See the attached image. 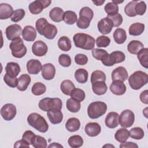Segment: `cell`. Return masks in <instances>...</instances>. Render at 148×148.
<instances>
[{
	"label": "cell",
	"instance_id": "obj_1",
	"mask_svg": "<svg viewBox=\"0 0 148 148\" xmlns=\"http://www.w3.org/2000/svg\"><path fill=\"white\" fill-rule=\"evenodd\" d=\"M75 45L76 47L90 50L95 46V39L90 35L84 33H77L73 37Z\"/></svg>",
	"mask_w": 148,
	"mask_h": 148
},
{
	"label": "cell",
	"instance_id": "obj_2",
	"mask_svg": "<svg viewBox=\"0 0 148 148\" xmlns=\"http://www.w3.org/2000/svg\"><path fill=\"white\" fill-rule=\"evenodd\" d=\"M28 124L38 130V131L45 133L49 129V125L45 119L37 113H32L27 117Z\"/></svg>",
	"mask_w": 148,
	"mask_h": 148
},
{
	"label": "cell",
	"instance_id": "obj_3",
	"mask_svg": "<svg viewBox=\"0 0 148 148\" xmlns=\"http://www.w3.org/2000/svg\"><path fill=\"white\" fill-rule=\"evenodd\" d=\"M148 82V75L143 71H138L133 73L128 78V83L131 88L135 90L141 88Z\"/></svg>",
	"mask_w": 148,
	"mask_h": 148
},
{
	"label": "cell",
	"instance_id": "obj_4",
	"mask_svg": "<svg viewBox=\"0 0 148 148\" xmlns=\"http://www.w3.org/2000/svg\"><path fill=\"white\" fill-rule=\"evenodd\" d=\"M107 108V105L103 102H92L88 106V116L92 119H98L106 113Z\"/></svg>",
	"mask_w": 148,
	"mask_h": 148
},
{
	"label": "cell",
	"instance_id": "obj_5",
	"mask_svg": "<svg viewBox=\"0 0 148 148\" xmlns=\"http://www.w3.org/2000/svg\"><path fill=\"white\" fill-rule=\"evenodd\" d=\"M39 109L44 112H48L52 109L61 110L62 106V100L58 98H45L39 101L38 103Z\"/></svg>",
	"mask_w": 148,
	"mask_h": 148
},
{
	"label": "cell",
	"instance_id": "obj_6",
	"mask_svg": "<svg viewBox=\"0 0 148 148\" xmlns=\"http://www.w3.org/2000/svg\"><path fill=\"white\" fill-rule=\"evenodd\" d=\"M9 48L11 50L12 56L18 58L23 57L27 51V47L20 37H18L12 40L9 45Z\"/></svg>",
	"mask_w": 148,
	"mask_h": 148
},
{
	"label": "cell",
	"instance_id": "obj_7",
	"mask_svg": "<svg viewBox=\"0 0 148 148\" xmlns=\"http://www.w3.org/2000/svg\"><path fill=\"white\" fill-rule=\"evenodd\" d=\"M125 58V56L124 53L120 51H114L109 54L105 60L102 61V62L105 66H111L115 64L123 62Z\"/></svg>",
	"mask_w": 148,
	"mask_h": 148
},
{
	"label": "cell",
	"instance_id": "obj_8",
	"mask_svg": "<svg viewBox=\"0 0 148 148\" xmlns=\"http://www.w3.org/2000/svg\"><path fill=\"white\" fill-rule=\"evenodd\" d=\"M135 121V114L134 112L129 109L123 110L119 117V123L123 128L131 127Z\"/></svg>",
	"mask_w": 148,
	"mask_h": 148
},
{
	"label": "cell",
	"instance_id": "obj_9",
	"mask_svg": "<svg viewBox=\"0 0 148 148\" xmlns=\"http://www.w3.org/2000/svg\"><path fill=\"white\" fill-rule=\"evenodd\" d=\"M51 1L50 0H37L31 2L28 6L29 12L32 14H38L41 13L44 8L48 7Z\"/></svg>",
	"mask_w": 148,
	"mask_h": 148
},
{
	"label": "cell",
	"instance_id": "obj_10",
	"mask_svg": "<svg viewBox=\"0 0 148 148\" xmlns=\"http://www.w3.org/2000/svg\"><path fill=\"white\" fill-rule=\"evenodd\" d=\"M16 108L12 103H6L1 109V114L3 119L6 121L13 119L16 115Z\"/></svg>",
	"mask_w": 148,
	"mask_h": 148
},
{
	"label": "cell",
	"instance_id": "obj_11",
	"mask_svg": "<svg viewBox=\"0 0 148 148\" xmlns=\"http://www.w3.org/2000/svg\"><path fill=\"white\" fill-rule=\"evenodd\" d=\"M21 27L17 24H14L9 25L5 30L6 38L8 40H13L14 39L20 37L22 35Z\"/></svg>",
	"mask_w": 148,
	"mask_h": 148
},
{
	"label": "cell",
	"instance_id": "obj_12",
	"mask_svg": "<svg viewBox=\"0 0 148 148\" xmlns=\"http://www.w3.org/2000/svg\"><path fill=\"white\" fill-rule=\"evenodd\" d=\"M113 27L112 21L108 17H105L101 19L98 23V29L100 33L103 35L109 34Z\"/></svg>",
	"mask_w": 148,
	"mask_h": 148
},
{
	"label": "cell",
	"instance_id": "obj_13",
	"mask_svg": "<svg viewBox=\"0 0 148 148\" xmlns=\"http://www.w3.org/2000/svg\"><path fill=\"white\" fill-rule=\"evenodd\" d=\"M47 46L42 40H37L34 42L32 46L33 54L38 57L45 56L47 52Z\"/></svg>",
	"mask_w": 148,
	"mask_h": 148
},
{
	"label": "cell",
	"instance_id": "obj_14",
	"mask_svg": "<svg viewBox=\"0 0 148 148\" xmlns=\"http://www.w3.org/2000/svg\"><path fill=\"white\" fill-rule=\"evenodd\" d=\"M128 77L127 71L123 66H119L115 68L112 72V79L113 81L120 80L124 82L128 79Z\"/></svg>",
	"mask_w": 148,
	"mask_h": 148
},
{
	"label": "cell",
	"instance_id": "obj_15",
	"mask_svg": "<svg viewBox=\"0 0 148 148\" xmlns=\"http://www.w3.org/2000/svg\"><path fill=\"white\" fill-rule=\"evenodd\" d=\"M42 76L43 78L47 80L53 79L56 74V69L54 66L51 63H47L42 66Z\"/></svg>",
	"mask_w": 148,
	"mask_h": 148
},
{
	"label": "cell",
	"instance_id": "obj_16",
	"mask_svg": "<svg viewBox=\"0 0 148 148\" xmlns=\"http://www.w3.org/2000/svg\"><path fill=\"white\" fill-rule=\"evenodd\" d=\"M110 90L114 95H121L126 92L127 88L123 82L114 80L110 86Z\"/></svg>",
	"mask_w": 148,
	"mask_h": 148
},
{
	"label": "cell",
	"instance_id": "obj_17",
	"mask_svg": "<svg viewBox=\"0 0 148 148\" xmlns=\"http://www.w3.org/2000/svg\"><path fill=\"white\" fill-rule=\"evenodd\" d=\"M27 70L29 74L36 75L42 70V66L40 62L38 60L31 59L27 63Z\"/></svg>",
	"mask_w": 148,
	"mask_h": 148
},
{
	"label": "cell",
	"instance_id": "obj_18",
	"mask_svg": "<svg viewBox=\"0 0 148 148\" xmlns=\"http://www.w3.org/2000/svg\"><path fill=\"white\" fill-rule=\"evenodd\" d=\"M119 115L117 113L114 112H109L105 120V125L109 128H114L119 125Z\"/></svg>",
	"mask_w": 148,
	"mask_h": 148
},
{
	"label": "cell",
	"instance_id": "obj_19",
	"mask_svg": "<svg viewBox=\"0 0 148 148\" xmlns=\"http://www.w3.org/2000/svg\"><path fill=\"white\" fill-rule=\"evenodd\" d=\"M85 132L86 134L91 137H94L99 135L101 131L99 124L95 122L88 123L85 126Z\"/></svg>",
	"mask_w": 148,
	"mask_h": 148
},
{
	"label": "cell",
	"instance_id": "obj_20",
	"mask_svg": "<svg viewBox=\"0 0 148 148\" xmlns=\"http://www.w3.org/2000/svg\"><path fill=\"white\" fill-rule=\"evenodd\" d=\"M22 36L25 40L32 42L36 39V31L32 26L26 25L23 30Z\"/></svg>",
	"mask_w": 148,
	"mask_h": 148
},
{
	"label": "cell",
	"instance_id": "obj_21",
	"mask_svg": "<svg viewBox=\"0 0 148 148\" xmlns=\"http://www.w3.org/2000/svg\"><path fill=\"white\" fill-rule=\"evenodd\" d=\"M47 116L51 123L57 124L60 123L63 119V114L61 110L52 109L47 112Z\"/></svg>",
	"mask_w": 148,
	"mask_h": 148
},
{
	"label": "cell",
	"instance_id": "obj_22",
	"mask_svg": "<svg viewBox=\"0 0 148 148\" xmlns=\"http://www.w3.org/2000/svg\"><path fill=\"white\" fill-rule=\"evenodd\" d=\"M14 10L9 4L2 3L0 4V19L5 20L11 17Z\"/></svg>",
	"mask_w": 148,
	"mask_h": 148
},
{
	"label": "cell",
	"instance_id": "obj_23",
	"mask_svg": "<svg viewBox=\"0 0 148 148\" xmlns=\"http://www.w3.org/2000/svg\"><path fill=\"white\" fill-rule=\"evenodd\" d=\"M57 34V27L53 24L48 23L43 28L42 35L48 39H53Z\"/></svg>",
	"mask_w": 148,
	"mask_h": 148
},
{
	"label": "cell",
	"instance_id": "obj_24",
	"mask_svg": "<svg viewBox=\"0 0 148 148\" xmlns=\"http://www.w3.org/2000/svg\"><path fill=\"white\" fill-rule=\"evenodd\" d=\"M6 73L12 77H16L20 72V67L18 64L14 62L7 63L5 67Z\"/></svg>",
	"mask_w": 148,
	"mask_h": 148
},
{
	"label": "cell",
	"instance_id": "obj_25",
	"mask_svg": "<svg viewBox=\"0 0 148 148\" xmlns=\"http://www.w3.org/2000/svg\"><path fill=\"white\" fill-rule=\"evenodd\" d=\"M31 77L28 74H23L18 78V83L17 88L21 91H24L27 90L28 86L31 83Z\"/></svg>",
	"mask_w": 148,
	"mask_h": 148
},
{
	"label": "cell",
	"instance_id": "obj_26",
	"mask_svg": "<svg viewBox=\"0 0 148 148\" xmlns=\"http://www.w3.org/2000/svg\"><path fill=\"white\" fill-rule=\"evenodd\" d=\"M92 90L94 94L97 95H101L105 94L107 90V86L104 82L98 81L92 83Z\"/></svg>",
	"mask_w": 148,
	"mask_h": 148
},
{
	"label": "cell",
	"instance_id": "obj_27",
	"mask_svg": "<svg viewBox=\"0 0 148 148\" xmlns=\"http://www.w3.org/2000/svg\"><path fill=\"white\" fill-rule=\"evenodd\" d=\"M64 14V10L61 8L55 7L50 11L49 17L53 21L58 23L63 20Z\"/></svg>",
	"mask_w": 148,
	"mask_h": 148
},
{
	"label": "cell",
	"instance_id": "obj_28",
	"mask_svg": "<svg viewBox=\"0 0 148 148\" xmlns=\"http://www.w3.org/2000/svg\"><path fill=\"white\" fill-rule=\"evenodd\" d=\"M143 48H144L143 44L137 40H131L127 46V50L128 52L132 54H137V53Z\"/></svg>",
	"mask_w": 148,
	"mask_h": 148
},
{
	"label": "cell",
	"instance_id": "obj_29",
	"mask_svg": "<svg viewBox=\"0 0 148 148\" xmlns=\"http://www.w3.org/2000/svg\"><path fill=\"white\" fill-rule=\"evenodd\" d=\"M80 127V122L78 119L75 117H72L69 119L65 124L66 129L68 131L71 132L78 131Z\"/></svg>",
	"mask_w": 148,
	"mask_h": 148
},
{
	"label": "cell",
	"instance_id": "obj_30",
	"mask_svg": "<svg viewBox=\"0 0 148 148\" xmlns=\"http://www.w3.org/2000/svg\"><path fill=\"white\" fill-rule=\"evenodd\" d=\"M145 30V24L140 23H135L131 24L129 28V34L132 36H139Z\"/></svg>",
	"mask_w": 148,
	"mask_h": 148
},
{
	"label": "cell",
	"instance_id": "obj_31",
	"mask_svg": "<svg viewBox=\"0 0 148 148\" xmlns=\"http://www.w3.org/2000/svg\"><path fill=\"white\" fill-rule=\"evenodd\" d=\"M113 39L117 44H123L127 39V34L125 31L120 28L116 29L113 34Z\"/></svg>",
	"mask_w": 148,
	"mask_h": 148
},
{
	"label": "cell",
	"instance_id": "obj_32",
	"mask_svg": "<svg viewBox=\"0 0 148 148\" xmlns=\"http://www.w3.org/2000/svg\"><path fill=\"white\" fill-rule=\"evenodd\" d=\"M130 136V132L125 128L119 129L114 134V138L120 143H124L127 141Z\"/></svg>",
	"mask_w": 148,
	"mask_h": 148
},
{
	"label": "cell",
	"instance_id": "obj_33",
	"mask_svg": "<svg viewBox=\"0 0 148 148\" xmlns=\"http://www.w3.org/2000/svg\"><path fill=\"white\" fill-rule=\"evenodd\" d=\"M58 46L60 50L64 51H69L71 49L72 45L69 38L66 36H62L58 40Z\"/></svg>",
	"mask_w": 148,
	"mask_h": 148
},
{
	"label": "cell",
	"instance_id": "obj_34",
	"mask_svg": "<svg viewBox=\"0 0 148 148\" xmlns=\"http://www.w3.org/2000/svg\"><path fill=\"white\" fill-rule=\"evenodd\" d=\"M137 58L142 66L148 68V49L143 48L137 53Z\"/></svg>",
	"mask_w": 148,
	"mask_h": 148
},
{
	"label": "cell",
	"instance_id": "obj_35",
	"mask_svg": "<svg viewBox=\"0 0 148 148\" xmlns=\"http://www.w3.org/2000/svg\"><path fill=\"white\" fill-rule=\"evenodd\" d=\"M88 77V72L83 68L77 69L75 73V77L79 83H85L87 82Z\"/></svg>",
	"mask_w": 148,
	"mask_h": 148
},
{
	"label": "cell",
	"instance_id": "obj_36",
	"mask_svg": "<svg viewBox=\"0 0 148 148\" xmlns=\"http://www.w3.org/2000/svg\"><path fill=\"white\" fill-rule=\"evenodd\" d=\"M60 88L63 94L66 95H70L72 90L75 88V87L72 81L65 80L61 82Z\"/></svg>",
	"mask_w": 148,
	"mask_h": 148
},
{
	"label": "cell",
	"instance_id": "obj_37",
	"mask_svg": "<svg viewBox=\"0 0 148 148\" xmlns=\"http://www.w3.org/2000/svg\"><path fill=\"white\" fill-rule=\"evenodd\" d=\"M66 106L67 109L72 113H76L80 109V102L73 99L72 98H69L66 101Z\"/></svg>",
	"mask_w": 148,
	"mask_h": 148
},
{
	"label": "cell",
	"instance_id": "obj_38",
	"mask_svg": "<svg viewBox=\"0 0 148 148\" xmlns=\"http://www.w3.org/2000/svg\"><path fill=\"white\" fill-rule=\"evenodd\" d=\"M68 143L72 148H77L81 147L83 144L82 137L78 135L71 136L68 140Z\"/></svg>",
	"mask_w": 148,
	"mask_h": 148
},
{
	"label": "cell",
	"instance_id": "obj_39",
	"mask_svg": "<svg viewBox=\"0 0 148 148\" xmlns=\"http://www.w3.org/2000/svg\"><path fill=\"white\" fill-rule=\"evenodd\" d=\"M77 16L75 12L71 10H67L64 12L63 20L66 24L72 25L77 21Z\"/></svg>",
	"mask_w": 148,
	"mask_h": 148
},
{
	"label": "cell",
	"instance_id": "obj_40",
	"mask_svg": "<svg viewBox=\"0 0 148 148\" xmlns=\"http://www.w3.org/2000/svg\"><path fill=\"white\" fill-rule=\"evenodd\" d=\"M46 90L45 85L41 82H36L34 84L31 88L32 93L35 95H40L43 94Z\"/></svg>",
	"mask_w": 148,
	"mask_h": 148
},
{
	"label": "cell",
	"instance_id": "obj_41",
	"mask_svg": "<svg viewBox=\"0 0 148 148\" xmlns=\"http://www.w3.org/2000/svg\"><path fill=\"white\" fill-rule=\"evenodd\" d=\"M105 12L108 16H113L118 13L119 6L118 5L113 2H110L106 3L104 7Z\"/></svg>",
	"mask_w": 148,
	"mask_h": 148
},
{
	"label": "cell",
	"instance_id": "obj_42",
	"mask_svg": "<svg viewBox=\"0 0 148 148\" xmlns=\"http://www.w3.org/2000/svg\"><path fill=\"white\" fill-rule=\"evenodd\" d=\"M94 13L92 10L87 6L82 8L79 12V17L86 19L91 21L93 18Z\"/></svg>",
	"mask_w": 148,
	"mask_h": 148
},
{
	"label": "cell",
	"instance_id": "obj_43",
	"mask_svg": "<svg viewBox=\"0 0 148 148\" xmlns=\"http://www.w3.org/2000/svg\"><path fill=\"white\" fill-rule=\"evenodd\" d=\"M138 1H132L128 2L124 8L125 13L129 17H135L136 16L135 12V5Z\"/></svg>",
	"mask_w": 148,
	"mask_h": 148
},
{
	"label": "cell",
	"instance_id": "obj_44",
	"mask_svg": "<svg viewBox=\"0 0 148 148\" xmlns=\"http://www.w3.org/2000/svg\"><path fill=\"white\" fill-rule=\"evenodd\" d=\"M109 54L108 52L103 50L101 49H94L92 50V56L93 57H94L95 59L100 61H103L105 60L108 56Z\"/></svg>",
	"mask_w": 148,
	"mask_h": 148
},
{
	"label": "cell",
	"instance_id": "obj_45",
	"mask_svg": "<svg viewBox=\"0 0 148 148\" xmlns=\"http://www.w3.org/2000/svg\"><path fill=\"white\" fill-rule=\"evenodd\" d=\"M98 81H102L105 82L106 81V75L105 73L99 70H97L94 71L91 75V82L93 83Z\"/></svg>",
	"mask_w": 148,
	"mask_h": 148
},
{
	"label": "cell",
	"instance_id": "obj_46",
	"mask_svg": "<svg viewBox=\"0 0 148 148\" xmlns=\"http://www.w3.org/2000/svg\"><path fill=\"white\" fill-rule=\"evenodd\" d=\"M70 96L73 99L80 102L85 99L86 94L83 90L80 88H75L71 92Z\"/></svg>",
	"mask_w": 148,
	"mask_h": 148
},
{
	"label": "cell",
	"instance_id": "obj_47",
	"mask_svg": "<svg viewBox=\"0 0 148 148\" xmlns=\"http://www.w3.org/2000/svg\"><path fill=\"white\" fill-rule=\"evenodd\" d=\"M144 131L140 127L132 128L130 131V136L134 139L139 140L143 138Z\"/></svg>",
	"mask_w": 148,
	"mask_h": 148
},
{
	"label": "cell",
	"instance_id": "obj_48",
	"mask_svg": "<svg viewBox=\"0 0 148 148\" xmlns=\"http://www.w3.org/2000/svg\"><path fill=\"white\" fill-rule=\"evenodd\" d=\"M32 146L35 148H45L47 146V143L45 138L40 135H36Z\"/></svg>",
	"mask_w": 148,
	"mask_h": 148
},
{
	"label": "cell",
	"instance_id": "obj_49",
	"mask_svg": "<svg viewBox=\"0 0 148 148\" xmlns=\"http://www.w3.org/2000/svg\"><path fill=\"white\" fill-rule=\"evenodd\" d=\"M110 43V39L109 37L101 35L96 39V45L98 47H106Z\"/></svg>",
	"mask_w": 148,
	"mask_h": 148
},
{
	"label": "cell",
	"instance_id": "obj_50",
	"mask_svg": "<svg viewBox=\"0 0 148 148\" xmlns=\"http://www.w3.org/2000/svg\"><path fill=\"white\" fill-rule=\"evenodd\" d=\"M25 11L23 9H18L14 10L13 14L11 17L12 21L14 23H17L21 20L25 16Z\"/></svg>",
	"mask_w": 148,
	"mask_h": 148
},
{
	"label": "cell",
	"instance_id": "obj_51",
	"mask_svg": "<svg viewBox=\"0 0 148 148\" xmlns=\"http://www.w3.org/2000/svg\"><path fill=\"white\" fill-rule=\"evenodd\" d=\"M3 80L5 83L10 87L14 88L17 86L18 79L17 77H12L6 73L3 77Z\"/></svg>",
	"mask_w": 148,
	"mask_h": 148
},
{
	"label": "cell",
	"instance_id": "obj_52",
	"mask_svg": "<svg viewBox=\"0 0 148 148\" xmlns=\"http://www.w3.org/2000/svg\"><path fill=\"white\" fill-rule=\"evenodd\" d=\"M58 62L64 67H68L71 64V58L69 55L62 54L58 57Z\"/></svg>",
	"mask_w": 148,
	"mask_h": 148
},
{
	"label": "cell",
	"instance_id": "obj_53",
	"mask_svg": "<svg viewBox=\"0 0 148 148\" xmlns=\"http://www.w3.org/2000/svg\"><path fill=\"white\" fill-rule=\"evenodd\" d=\"M49 23L47 20L45 18H40L36 20L35 23V28L38 31V32L42 35V32L45 28V27Z\"/></svg>",
	"mask_w": 148,
	"mask_h": 148
},
{
	"label": "cell",
	"instance_id": "obj_54",
	"mask_svg": "<svg viewBox=\"0 0 148 148\" xmlns=\"http://www.w3.org/2000/svg\"><path fill=\"white\" fill-rule=\"evenodd\" d=\"M107 17H108L112 21L113 23V27H119L122 24L123 21V16L119 13L113 16H108Z\"/></svg>",
	"mask_w": 148,
	"mask_h": 148
},
{
	"label": "cell",
	"instance_id": "obj_55",
	"mask_svg": "<svg viewBox=\"0 0 148 148\" xmlns=\"http://www.w3.org/2000/svg\"><path fill=\"white\" fill-rule=\"evenodd\" d=\"M146 10V4L144 1L137 2L135 5V12L136 15L142 16Z\"/></svg>",
	"mask_w": 148,
	"mask_h": 148
},
{
	"label": "cell",
	"instance_id": "obj_56",
	"mask_svg": "<svg viewBox=\"0 0 148 148\" xmlns=\"http://www.w3.org/2000/svg\"><path fill=\"white\" fill-rule=\"evenodd\" d=\"M35 136H36L35 134L32 131H31L30 130H27V131H25L24 133L23 134V135L22 136V139H24V140H25L29 145H32L33 141H34V139Z\"/></svg>",
	"mask_w": 148,
	"mask_h": 148
},
{
	"label": "cell",
	"instance_id": "obj_57",
	"mask_svg": "<svg viewBox=\"0 0 148 148\" xmlns=\"http://www.w3.org/2000/svg\"><path fill=\"white\" fill-rule=\"evenodd\" d=\"M75 62L80 65H86L88 62V57L84 54H77L75 57Z\"/></svg>",
	"mask_w": 148,
	"mask_h": 148
},
{
	"label": "cell",
	"instance_id": "obj_58",
	"mask_svg": "<svg viewBox=\"0 0 148 148\" xmlns=\"http://www.w3.org/2000/svg\"><path fill=\"white\" fill-rule=\"evenodd\" d=\"M90 22L91 21H90L87 20L79 17L77 20L76 25L80 29H86L90 26Z\"/></svg>",
	"mask_w": 148,
	"mask_h": 148
},
{
	"label": "cell",
	"instance_id": "obj_59",
	"mask_svg": "<svg viewBox=\"0 0 148 148\" xmlns=\"http://www.w3.org/2000/svg\"><path fill=\"white\" fill-rule=\"evenodd\" d=\"M29 144L24 139L17 140L15 142L14 145V147H29Z\"/></svg>",
	"mask_w": 148,
	"mask_h": 148
},
{
	"label": "cell",
	"instance_id": "obj_60",
	"mask_svg": "<svg viewBox=\"0 0 148 148\" xmlns=\"http://www.w3.org/2000/svg\"><path fill=\"white\" fill-rule=\"evenodd\" d=\"M147 90H146L141 92L140 94V99L143 103L147 104L148 103V100H147Z\"/></svg>",
	"mask_w": 148,
	"mask_h": 148
},
{
	"label": "cell",
	"instance_id": "obj_61",
	"mask_svg": "<svg viewBox=\"0 0 148 148\" xmlns=\"http://www.w3.org/2000/svg\"><path fill=\"white\" fill-rule=\"evenodd\" d=\"M120 147H133V148H137L138 147V146L136 143L132 142H125L124 143H121V144L120 145Z\"/></svg>",
	"mask_w": 148,
	"mask_h": 148
},
{
	"label": "cell",
	"instance_id": "obj_62",
	"mask_svg": "<svg viewBox=\"0 0 148 148\" xmlns=\"http://www.w3.org/2000/svg\"><path fill=\"white\" fill-rule=\"evenodd\" d=\"M63 147V146L61 145H60L59 143H52L51 144H50L48 147Z\"/></svg>",
	"mask_w": 148,
	"mask_h": 148
},
{
	"label": "cell",
	"instance_id": "obj_63",
	"mask_svg": "<svg viewBox=\"0 0 148 148\" xmlns=\"http://www.w3.org/2000/svg\"><path fill=\"white\" fill-rule=\"evenodd\" d=\"M92 2L97 6H101L105 2V1H93Z\"/></svg>",
	"mask_w": 148,
	"mask_h": 148
}]
</instances>
